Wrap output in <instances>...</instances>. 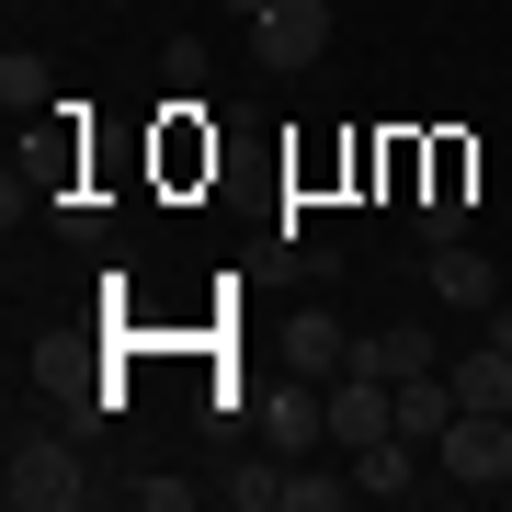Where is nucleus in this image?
<instances>
[{
	"label": "nucleus",
	"instance_id": "nucleus-1",
	"mask_svg": "<svg viewBox=\"0 0 512 512\" xmlns=\"http://www.w3.org/2000/svg\"><path fill=\"white\" fill-rule=\"evenodd\" d=\"M0 501L12 512H69V501H92V478H80V456L57 433H35V444H12V467H0Z\"/></svg>",
	"mask_w": 512,
	"mask_h": 512
},
{
	"label": "nucleus",
	"instance_id": "nucleus-9",
	"mask_svg": "<svg viewBox=\"0 0 512 512\" xmlns=\"http://www.w3.org/2000/svg\"><path fill=\"white\" fill-rule=\"evenodd\" d=\"M285 353H296V376H342V365H353V330L330 319V308H296V330H285Z\"/></svg>",
	"mask_w": 512,
	"mask_h": 512
},
{
	"label": "nucleus",
	"instance_id": "nucleus-15",
	"mask_svg": "<svg viewBox=\"0 0 512 512\" xmlns=\"http://www.w3.org/2000/svg\"><path fill=\"white\" fill-rule=\"evenodd\" d=\"M490 342H501V353H512V296H501V308H490Z\"/></svg>",
	"mask_w": 512,
	"mask_h": 512
},
{
	"label": "nucleus",
	"instance_id": "nucleus-11",
	"mask_svg": "<svg viewBox=\"0 0 512 512\" xmlns=\"http://www.w3.org/2000/svg\"><path fill=\"white\" fill-rule=\"evenodd\" d=\"M467 183H433V194H421V251H433V239H467Z\"/></svg>",
	"mask_w": 512,
	"mask_h": 512
},
{
	"label": "nucleus",
	"instance_id": "nucleus-2",
	"mask_svg": "<svg viewBox=\"0 0 512 512\" xmlns=\"http://www.w3.org/2000/svg\"><path fill=\"white\" fill-rule=\"evenodd\" d=\"M433 467L456 478V490H501L512 478V410H456L444 444H433Z\"/></svg>",
	"mask_w": 512,
	"mask_h": 512
},
{
	"label": "nucleus",
	"instance_id": "nucleus-3",
	"mask_svg": "<svg viewBox=\"0 0 512 512\" xmlns=\"http://www.w3.org/2000/svg\"><path fill=\"white\" fill-rule=\"evenodd\" d=\"M251 57H262V69H319V57H330V0H262V12H251Z\"/></svg>",
	"mask_w": 512,
	"mask_h": 512
},
{
	"label": "nucleus",
	"instance_id": "nucleus-7",
	"mask_svg": "<svg viewBox=\"0 0 512 512\" xmlns=\"http://www.w3.org/2000/svg\"><path fill=\"white\" fill-rule=\"evenodd\" d=\"M421 456H433V444H410V433H376L365 456H342V467H353V490H365V501H410V490H421Z\"/></svg>",
	"mask_w": 512,
	"mask_h": 512
},
{
	"label": "nucleus",
	"instance_id": "nucleus-6",
	"mask_svg": "<svg viewBox=\"0 0 512 512\" xmlns=\"http://www.w3.org/2000/svg\"><path fill=\"white\" fill-rule=\"evenodd\" d=\"M421 365H444L433 330H421V319H387V330H365V342H353L342 376H387V387H399V376H421Z\"/></svg>",
	"mask_w": 512,
	"mask_h": 512
},
{
	"label": "nucleus",
	"instance_id": "nucleus-14",
	"mask_svg": "<svg viewBox=\"0 0 512 512\" xmlns=\"http://www.w3.org/2000/svg\"><path fill=\"white\" fill-rule=\"evenodd\" d=\"M228 501H239V512H285V467H239Z\"/></svg>",
	"mask_w": 512,
	"mask_h": 512
},
{
	"label": "nucleus",
	"instance_id": "nucleus-16",
	"mask_svg": "<svg viewBox=\"0 0 512 512\" xmlns=\"http://www.w3.org/2000/svg\"><path fill=\"white\" fill-rule=\"evenodd\" d=\"M217 12H239V23H251V12H262V0H217Z\"/></svg>",
	"mask_w": 512,
	"mask_h": 512
},
{
	"label": "nucleus",
	"instance_id": "nucleus-12",
	"mask_svg": "<svg viewBox=\"0 0 512 512\" xmlns=\"http://www.w3.org/2000/svg\"><path fill=\"white\" fill-rule=\"evenodd\" d=\"M330 501H353V467L330 478V467H308V456H296V478H285V512H330Z\"/></svg>",
	"mask_w": 512,
	"mask_h": 512
},
{
	"label": "nucleus",
	"instance_id": "nucleus-4",
	"mask_svg": "<svg viewBox=\"0 0 512 512\" xmlns=\"http://www.w3.org/2000/svg\"><path fill=\"white\" fill-rule=\"evenodd\" d=\"M376 433H399V387H387V376H330V444L365 456Z\"/></svg>",
	"mask_w": 512,
	"mask_h": 512
},
{
	"label": "nucleus",
	"instance_id": "nucleus-13",
	"mask_svg": "<svg viewBox=\"0 0 512 512\" xmlns=\"http://www.w3.org/2000/svg\"><path fill=\"white\" fill-rule=\"evenodd\" d=\"M0 103H12V114H35V103H46V69H35V57H23V46L0 57Z\"/></svg>",
	"mask_w": 512,
	"mask_h": 512
},
{
	"label": "nucleus",
	"instance_id": "nucleus-10",
	"mask_svg": "<svg viewBox=\"0 0 512 512\" xmlns=\"http://www.w3.org/2000/svg\"><path fill=\"white\" fill-rule=\"evenodd\" d=\"M444 376H456V399H467V410H512V353H501V342L456 353V365H444Z\"/></svg>",
	"mask_w": 512,
	"mask_h": 512
},
{
	"label": "nucleus",
	"instance_id": "nucleus-8",
	"mask_svg": "<svg viewBox=\"0 0 512 512\" xmlns=\"http://www.w3.org/2000/svg\"><path fill=\"white\" fill-rule=\"evenodd\" d=\"M262 433L296 444V456H308V444H330V387H274V399H262Z\"/></svg>",
	"mask_w": 512,
	"mask_h": 512
},
{
	"label": "nucleus",
	"instance_id": "nucleus-5",
	"mask_svg": "<svg viewBox=\"0 0 512 512\" xmlns=\"http://www.w3.org/2000/svg\"><path fill=\"white\" fill-rule=\"evenodd\" d=\"M421 274H433V296H444V308H478V319L501 308V274H490V251H467V239H433V251H421Z\"/></svg>",
	"mask_w": 512,
	"mask_h": 512
}]
</instances>
